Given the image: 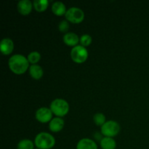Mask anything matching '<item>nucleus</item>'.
<instances>
[{
	"label": "nucleus",
	"instance_id": "obj_1",
	"mask_svg": "<svg viewBox=\"0 0 149 149\" xmlns=\"http://www.w3.org/2000/svg\"><path fill=\"white\" fill-rule=\"evenodd\" d=\"M9 68L15 74H23L29 69V62L27 58L22 55H14L9 59Z\"/></svg>",
	"mask_w": 149,
	"mask_h": 149
},
{
	"label": "nucleus",
	"instance_id": "obj_2",
	"mask_svg": "<svg viewBox=\"0 0 149 149\" xmlns=\"http://www.w3.org/2000/svg\"><path fill=\"white\" fill-rule=\"evenodd\" d=\"M34 144L39 149H51L55 145V139L51 134L40 132L36 136Z\"/></svg>",
	"mask_w": 149,
	"mask_h": 149
},
{
	"label": "nucleus",
	"instance_id": "obj_3",
	"mask_svg": "<svg viewBox=\"0 0 149 149\" xmlns=\"http://www.w3.org/2000/svg\"><path fill=\"white\" fill-rule=\"evenodd\" d=\"M50 110L57 117H63L69 111V105L66 100L61 98L55 99L50 104Z\"/></svg>",
	"mask_w": 149,
	"mask_h": 149
},
{
	"label": "nucleus",
	"instance_id": "obj_4",
	"mask_svg": "<svg viewBox=\"0 0 149 149\" xmlns=\"http://www.w3.org/2000/svg\"><path fill=\"white\" fill-rule=\"evenodd\" d=\"M120 132V125L116 121H107L101 127V133L105 137L113 138Z\"/></svg>",
	"mask_w": 149,
	"mask_h": 149
},
{
	"label": "nucleus",
	"instance_id": "obj_5",
	"mask_svg": "<svg viewBox=\"0 0 149 149\" xmlns=\"http://www.w3.org/2000/svg\"><path fill=\"white\" fill-rule=\"evenodd\" d=\"M71 58L77 63H82L87 60L88 51L81 45H77L72 48L71 51Z\"/></svg>",
	"mask_w": 149,
	"mask_h": 149
},
{
	"label": "nucleus",
	"instance_id": "obj_6",
	"mask_svg": "<svg viewBox=\"0 0 149 149\" xmlns=\"http://www.w3.org/2000/svg\"><path fill=\"white\" fill-rule=\"evenodd\" d=\"M65 17L68 22L75 24L81 23L84 19V13L78 7H71L66 11Z\"/></svg>",
	"mask_w": 149,
	"mask_h": 149
},
{
	"label": "nucleus",
	"instance_id": "obj_7",
	"mask_svg": "<svg viewBox=\"0 0 149 149\" xmlns=\"http://www.w3.org/2000/svg\"><path fill=\"white\" fill-rule=\"evenodd\" d=\"M52 112L50 109H48L46 107L39 108L35 113V118L38 122L41 123H47V122H50L52 118Z\"/></svg>",
	"mask_w": 149,
	"mask_h": 149
},
{
	"label": "nucleus",
	"instance_id": "obj_8",
	"mask_svg": "<svg viewBox=\"0 0 149 149\" xmlns=\"http://www.w3.org/2000/svg\"><path fill=\"white\" fill-rule=\"evenodd\" d=\"M33 7V3L29 0H21L17 3V10L23 15H27L30 14Z\"/></svg>",
	"mask_w": 149,
	"mask_h": 149
},
{
	"label": "nucleus",
	"instance_id": "obj_9",
	"mask_svg": "<svg viewBox=\"0 0 149 149\" xmlns=\"http://www.w3.org/2000/svg\"><path fill=\"white\" fill-rule=\"evenodd\" d=\"M14 49V43L13 40L9 38H4L0 43V50L4 55H8L13 52Z\"/></svg>",
	"mask_w": 149,
	"mask_h": 149
},
{
	"label": "nucleus",
	"instance_id": "obj_10",
	"mask_svg": "<svg viewBox=\"0 0 149 149\" xmlns=\"http://www.w3.org/2000/svg\"><path fill=\"white\" fill-rule=\"evenodd\" d=\"M79 39L78 35L73 32L65 33L63 38V42L65 45L69 47H74L77 46V44L79 42Z\"/></svg>",
	"mask_w": 149,
	"mask_h": 149
},
{
	"label": "nucleus",
	"instance_id": "obj_11",
	"mask_svg": "<svg viewBox=\"0 0 149 149\" xmlns=\"http://www.w3.org/2000/svg\"><path fill=\"white\" fill-rule=\"evenodd\" d=\"M64 127V120L61 117H55L50 121L49 128L52 132H58L63 130Z\"/></svg>",
	"mask_w": 149,
	"mask_h": 149
},
{
	"label": "nucleus",
	"instance_id": "obj_12",
	"mask_svg": "<svg viewBox=\"0 0 149 149\" xmlns=\"http://www.w3.org/2000/svg\"><path fill=\"white\" fill-rule=\"evenodd\" d=\"M77 149H97V146L93 140L82 138L77 143Z\"/></svg>",
	"mask_w": 149,
	"mask_h": 149
},
{
	"label": "nucleus",
	"instance_id": "obj_13",
	"mask_svg": "<svg viewBox=\"0 0 149 149\" xmlns=\"http://www.w3.org/2000/svg\"><path fill=\"white\" fill-rule=\"evenodd\" d=\"M29 74L34 79H40L43 77L44 71L42 67L39 65H31L29 67Z\"/></svg>",
	"mask_w": 149,
	"mask_h": 149
},
{
	"label": "nucleus",
	"instance_id": "obj_14",
	"mask_svg": "<svg viewBox=\"0 0 149 149\" xmlns=\"http://www.w3.org/2000/svg\"><path fill=\"white\" fill-rule=\"evenodd\" d=\"M52 11L57 16H62L66 13L65 5L61 1H55L52 5Z\"/></svg>",
	"mask_w": 149,
	"mask_h": 149
},
{
	"label": "nucleus",
	"instance_id": "obj_15",
	"mask_svg": "<svg viewBox=\"0 0 149 149\" xmlns=\"http://www.w3.org/2000/svg\"><path fill=\"white\" fill-rule=\"evenodd\" d=\"M100 143L102 149H115L116 148V142L113 138L104 137L100 140Z\"/></svg>",
	"mask_w": 149,
	"mask_h": 149
},
{
	"label": "nucleus",
	"instance_id": "obj_16",
	"mask_svg": "<svg viewBox=\"0 0 149 149\" xmlns=\"http://www.w3.org/2000/svg\"><path fill=\"white\" fill-rule=\"evenodd\" d=\"M33 6L36 12L43 13L47 9L49 6V1L48 0H34L33 1Z\"/></svg>",
	"mask_w": 149,
	"mask_h": 149
},
{
	"label": "nucleus",
	"instance_id": "obj_17",
	"mask_svg": "<svg viewBox=\"0 0 149 149\" xmlns=\"http://www.w3.org/2000/svg\"><path fill=\"white\" fill-rule=\"evenodd\" d=\"M35 144L31 140L23 139L21 140L17 143V149H34Z\"/></svg>",
	"mask_w": 149,
	"mask_h": 149
},
{
	"label": "nucleus",
	"instance_id": "obj_18",
	"mask_svg": "<svg viewBox=\"0 0 149 149\" xmlns=\"http://www.w3.org/2000/svg\"><path fill=\"white\" fill-rule=\"evenodd\" d=\"M29 62L32 65H36L38 62L41 60V55L37 51H33L30 52L27 57Z\"/></svg>",
	"mask_w": 149,
	"mask_h": 149
},
{
	"label": "nucleus",
	"instance_id": "obj_19",
	"mask_svg": "<svg viewBox=\"0 0 149 149\" xmlns=\"http://www.w3.org/2000/svg\"><path fill=\"white\" fill-rule=\"evenodd\" d=\"M93 120H94L95 124L97 126L102 127L106 122V116L102 113H97L95 114L93 116Z\"/></svg>",
	"mask_w": 149,
	"mask_h": 149
},
{
	"label": "nucleus",
	"instance_id": "obj_20",
	"mask_svg": "<svg viewBox=\"0 0 149 149\" xmlns=\"http://www.w3.org/2000/svg\"><path fill=\"white\" fill-rule=\"evenodd\" d=\"M92 37L89 34H83L82 36L80 37L79 42L81 45L84 47H88L91 45L92 43Z\"/></svg>",
	"mask_w": 149,
	"mask_h": 149
},
{
	"label": "nucleus",
	"instance_id": "obj_21",
	"mask_svg": "<svg viewBox=\"0 0 149 149\" xmlns=\"http://www.w3.org/2000/svg\"><path fill=\"white\" fill-rule=\"evenodd\" d=\"M68 29H69V23L67 20H62L58 25V29L60 31L63 32V33L68 31Z\"/></svg>",
	"mask_w": 149,
	"mask_h": 149
},
{
	"label": "nucleus",
	"instance_id": "obj_22",
	"mask_svg": "<svg viewBox=\"0 0 149 149\" xmlns=\"http://www.w3.org/2000/svg\"><path fill=\"white\" fill-rule=\"evenodd\" d=\"M36 149H39V148H36Z\"/></svg>",
	"mask_w": 149,
	"mask_h": 149
}]
</instances>
